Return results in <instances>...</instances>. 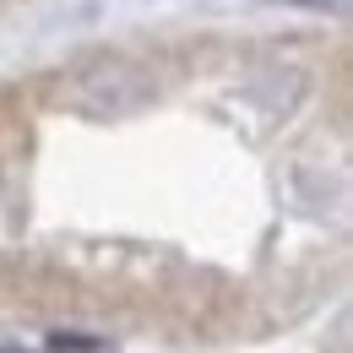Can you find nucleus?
<instances>
[{"mask_svg":"<svg viewBox=\"0 0 353 353\" xmlns=\"http://www.w3.org/2000/svg\"><path fill=\"white\" fill-rule=\"evenodd\" d=\"M65 103L92 120H120V114H136L141 103H152V77L125 54H103V60H88L82 71H71Z\"/></svg>","mask_w":353,"mask_h":353,"instance_id":"f257e3e1","label":"nucleus"},{"mask_svg":"<svg viewBox=\"0 0 353 353\" xmlns=\"http://www.w3.org/2000/svg\"><path fill=\"white\" fill-rule=\"evenodd\" d=\"M109 337H88V332H54L49 337V353H103Z\"/></svg>","mask_w":353,"mask_h":353,"instance_id":"f03ea898","label":"nucleus"}]
</instances>
